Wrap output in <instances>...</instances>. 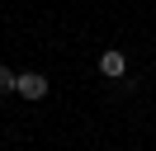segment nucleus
Masks as SVG:
<instances>
[{"label":"nucleus","mask_w":156,"mask_h":151,"mask_svg":"<svg viewBox=\"0 0 156 151\" xmlns=\"http://www.w3.org/2000/svg\"><path fill=\"white\" fill-rule=\"evenodd\" d=\"M99 76H104V80H123V76H128L123 47H104V52H99Z\"/></svg>","instance_id":"nucleus-1"},{"label":"nucleus","mask_w":156,"mask_h":151,"mask_svg":"<svg viewBox=\"0 0 156 151\" xmlns=\"http://www.w3.org/2000/svg\"><path fill=\"white\" fill-rule=\"evenodd\" d=\"M14 80H19V71H10V66L0 61V94H10V90H14Z\"/></svg>","instance_id":"nucleus-3"},{"label":"nucleus","mask_w":156,"mask_h":151,"mask_svg":"<svg viewBox=\"0 0 156 151\" xmlns=\"http://www.w3.org/2000/svg\"><path fill=\"white\" fill-rule=\"evenodd\" d=\"M14 94H24V99H48V76L43 71H19Z\"/></svg>","instance_id":"nucleus-2"}]
</instances>
